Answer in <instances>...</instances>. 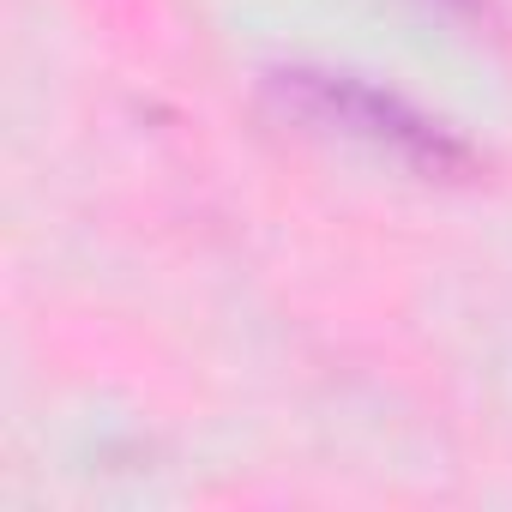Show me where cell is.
Here are the masks:
<instances>
[{"instance_id": "1", "label": "cell", "mask_w": 512, "mask_h": 512, "mask_svg": "<svg viewBox=\"0 0 512 512\" xmlns=\"http://www.w3.org/2000/svg\"><path fill=\"white\" fill-rule=\"evenodd\" d=\"M272 97L284 115L332 133V139H350L422 181H464L476 169L470 145L458 133H446L434 115H422L416 103L356 79V73H326V67H284L272 73Z\"/></svg>"}]
</instances>
